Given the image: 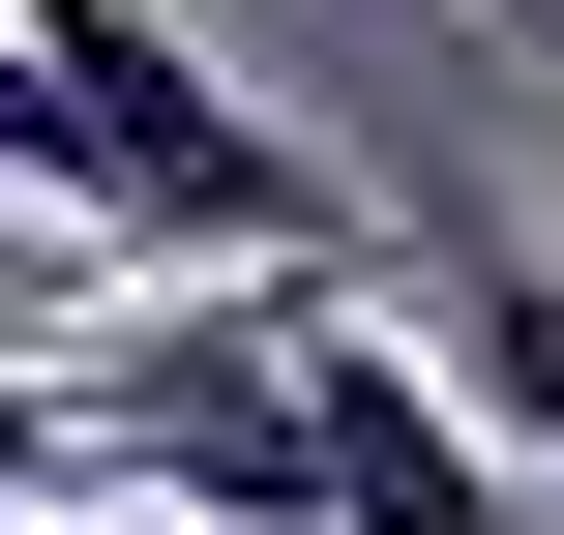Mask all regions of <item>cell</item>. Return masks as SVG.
I'll use <instances>...</instances> for the list:
<instances>
[{
    "label": "cell",
    "mask_w": 564,
    "mask_h": 535,
    "mask_svg": "<svg viewBox=\"0 0 564 535\" xmlns=\"http://www.w3.org/2000/svg\"><path fill=\"white\" fill-rule=\"evenodd\" d=\"M297 298H327V268H178L149 328H59V477L149 506V535H327Z\"/></svg>",
    "instance_id": "obj_1"
},
{
    "label": "cell",
    "mask_w": 564,
    "mask_h": 535,
    "mask_svg": "<svg viewBox=\"0 0 564 535\" xmlns=\"http://www.w3.org/2000/svg\"><path fill=\"white\" fill-rule=\"evenodd\" d=\"M297 417H327V535H506V447L446 417L416 328H357V268L297 298Z\"/></svg>",
    "instance_id": "obj_2"
},
{
    "label": "cell",
    "mask_w": 564,
    "mask_h": 535,
    "mask_svg": "<svg viewBox=\"0 0 564 535\" xmlns=\"http://www.w3.org/2000/svg\"><path fill=\"white\" fill-rule=\"evenodd\" d=\"M446 417L476 447H564V268L535 238H446Z\"/></svg>",
    "instance_id": "obj_3"
},
{
    "label": "cell",
    "mask_w": 564,
    "mask_h": 535,
    "mask_svg": "<svg viewBox=\"0 0 564 535\" xmlns=\"http://www.w3.org/2000/svg\"><path fill=\"white\" fill-rule=\"evenodd\" d=\"M59 506V357H30V328H0V535Z\"/></svg>",
    "instance_id": "obj_4"
}]
</instances>
